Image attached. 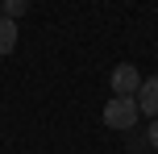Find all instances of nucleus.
I'll return each mask as SVG.
<instances>
[{
    "label": "nucleus",
    "instance_id": "obj_1",
    "mask_svg": "<svg viewBox=\"0 0 158 154\" xmlns=\"http://www.w3.org/2000/svg\"><path fill=\"white\" fill-rule=\"evenodd\" d=\"M137 100L133 96H112L108 104H104V113H100V121L108 125V129H133V121H137Z\"/></svg>",
    "mask_w": 158,
    "mask_h": 154
},
{
    "label": "nucleus",
    "instance_id": "obj_2",
    "mask_svg": "<svg viewBox=\"0 0 158 154\" xmlns=\"http://www.w3.org/2000/svg\"><path fill=\"white\" fill-rule=\"evenodd\" d=\"M108 83H112V96H133V100H137L142 75H137L133 63H117V67H112V75H108Z\"/></svg>",
    "mask_w": 158,
    "mask_h": 154
},
{
    "label": "nucleus",
    "instance_id": "obj_3",
    "mask_svg": "<svg viewBox=\"0 0 158 154\" xmlns=\"http://www.w3.org/2000/svg\"><path fill=\"white\" fill-rule=\"evenodd\" d=\"M137 108L150 113V117H158V75L142 79V88H137Z\"/></svg>",
    "mask_w": 158,
    "mask_h": 154
},
{
    "label": "nucleus",
    "instance_id": "obj_4",
    "mask_svg": "<svg viewBox=\"0 0 158 154\" xmlns=\"http://www.w3.org/2000/svg\"><path fill=\"white\" fill-rule=\"evenodd\" d=\"M17 50V21L0 17V54H13Z\"/></svg>",
    "mask_w": 158,
    "mask_h": 154
},
{
    "label": "nucleus",
    "instance_id": "obj_5",
    "mask_svg": "<svg viewBox=\"0 0 158 154\" xmlns=\"http://www.w3.org/2000/svg\"><path fill=\"white\" fill-rule=\"evenodd\" d=\"M0 8H4V17H8V21H17V17L29 8V0H0Z\"/></svg>",
    "mask_w": 158,
    "mask_h": 154
},
{
    "label": "nucleus",
    "instance_id": "obj_6",
    "mask_svg": "<svg viewBox=\"0 0 158 154\" xmlns=\"http://www.w3.org/2000/svg\"><path fill=\"white\" fill-rule=\"evenodd\" d=\"M150 146L158 150V117H154V121H150Z\"/></svg>",
    "mask_w": 158,
    "mask_h": 154
}]
</instances>
